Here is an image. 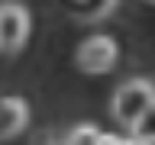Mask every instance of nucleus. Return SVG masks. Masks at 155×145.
I'll return each mask as SVG.
<instances>
[{"label": "nucleus", "instance_id": "nucleus-1", "mask_svg": "<svg viewBox=\"0 0 155 145\" xmlns=\"http://www.w3.org/2000/svg\"><path fill=\"white\" fill-rule=\"evenodd\" d=\"M155 100V87L145 81V77H133V81H126V84H120V90L113 94V106H110V113H113V119L120 126H129L139 119V113H142L145 106Z\"/></svg>", "mask_w": 155, "mask_h": 145}, {"label": "nucleus", "instance_id": "nucleus-2", "mask_svg": "<svg viewBox=\"0 0 155 145\" xmlns=\"http://www.w3.org/2000/svg\"><path fill=\"white\" fill-rule=\"evenodd\" d=\"M29 29H32V19L23 3L16 0L0 3V55H16L26 45Z\"/></svg>", "mask_w": 155, "mask_h": 145}, {"label": "nucleus", "instance_id": "nucleus-3", "mask_svg": "<svg viewBox=\"0 0 155 145\" xmlns=\"http://www.w3.org/2000/svg\"><path fill=\"white\" fill-rule=\"evenodd\" d=\"M78 68L84 74H107L116 61V42L110 36H91L74 55Z\"/></svg>", "mask_w": 155, "mask_h": 145}, {"label": "nucleus", "instance_id": "nucleus-4", "mask_svg": "<svg viewBox=\"0 0 155 145\" xmlns=\"http://www.w3.org/2000/svg\"><path fill=\"white\" fill-rule=\"evenodd\" d=\"M29 123V106L19 97H0V139H16Z\"/></svg>", "mask_w": 155, "mask_h": 145}, {"label": "nucleus", "instance_id": "nucleus-5", "mask_svg": "<svg viewBox=\"0 0 155 145\" xmlns=\"http://www.w3.org/2000/svg\"><path fill=\"white\" fill-rule=\"evenodd\" d=\"M116 7V0H74L71 3V16L78 23H97V19L110 16Z\"/></svg>", "mask_w": 155, "mask_h": 145}, {"label": "nucleus", "instance_id": "nucleus-6", "mask_svg": "<svg viewBox=\"0 0 155 145\" xmlns=\"http://www.w3.org/2000/svg\"><path fill=\"white\" fill-rule=\"evenodd\" d=\"M129 132L136 142H155V100L139 113V119L129 126Z\"/></svg>", "mask_w": 155, "mask_h": 145}, {"label": "nucleus", "instance_id": "nucleus-7", "mask_svg": "<svg viewBox=\"0 0 155 145\" xmlns=\"http://www.w3.org/2000/svg\"><path fill=\"white\" fill-rule=\"evenodd\" d=\"M65 145H100V129L97 126H78L68 132Z\"/></svg>", "mask_w": 155, "mask_h": 145}, {"label": "nucleus", "instance_id": "nucleus-8", "mask_svg": "<svg viewBox=\"0 0 155 145\" xmlns=\"http://www.w3.org/2000/svg\"><path fill=\"white\" fill-rule=\"evenodd\" d=\"M120 139H123V135H104L100 132V145H120Z\"/></svg>", "mask_w": 155, "mask_h": 145}]
</instances>
